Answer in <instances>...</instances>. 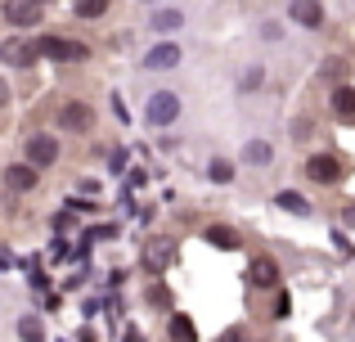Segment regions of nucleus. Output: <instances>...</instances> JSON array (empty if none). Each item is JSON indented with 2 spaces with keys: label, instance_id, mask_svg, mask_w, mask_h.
I'll return each mask as SVG.
<instances>
[{
  "label": "nucleus",
  "instance_id": "nucleus-1",
  "mask_svg": "<svg viewBox=\"0 0 355 342\" xmlns=\"http://www.w3.org/2000/svg\"><path fill=\"white\" fill-rule=\"evenodd\" d=\"M144 117L153 126H166V122H175L180 117V95L175 90H157V95H148V104H144Z\"/></svg>",
  "mask_w": 355,
  "mask_h": 342
},
{
  "label": "nucleus",
  "instance_id": "nucleus-2",
  "mask_svg": "<svg viewBox=\"0 0 355 342\" xmlns=\"http://www.w3.org/2000/svg\"><path fill=\"white\" fill-rule=\"evenodd\" d=\"M36 50H41V59H59V63L86 59V45H81V41H63V36H41Z\"/></svg>",
  "mask_w": 355,
  "mask_h": 342
},
{
  "label": "nucleus",
  "instance_id": "nucleus-3",
  "mask_svg": "<svg viewBox=\"0 0 355 342\" xmlns=\"http://www.w3.org/2000/svg\"><path fill=\"white\" fill-rule=\"evenodd\" d=\"M5 23L9 27H36L41 23V0H5Z\"/></svg>",
  "mask_w": 355,
  "mask_h": 342
},
{
  "label": "nucleus",
  "instance_id": "nucleus-4",
  "mask_svg": "<svg viewBox=\"0 0 355 342\" xmlns=\"http://www.w3.org/2000/svg\"><path fill=\"white\" fill-rule=\"evenodd\" d=\"M306 176H311L315 185H342V176H347V171H342V162H338V158L320 153V158L306 162Z\"/></svg>",
  "mask_w": 355,
  "mask_h": 342
},
{
  "label": "nucleus",
  "instance_id": "nucleus-5",
  "mask_svg": "<svg viewBox=\"0 0 355 342\" xmlns=\"http://www.w3.org/2000/svg\"><path fill=\"white\" fill-rule=\"evenodd\" d=\"M54 158H59V140H54V135H32V140H27V162H32V167H50Z\"/></svg>",
  "mask_w": 355,
  "mask_h": 342
},
{
  "label": "nucleus",
  "instance_id": "nucleus-6",
  "mask_svg": "<svg viewBox=\"0 0 355 342\" xmlns=\"http://www.w3.org/2000/svg\"><path fill=\"white\" fill-rule=\"evenodd\" d=\"M175 63H180V45H171V41L153 45V50L144 54V68L148 72H166V68H175Z\"/></svg>",
  "mask_w": 355,
  "mask_h": 342
},
{
  "label": "nucleus",
  "instance_id": "nucleus-7",
  "mask_svg": "<svg viewBox=\"0 0 355 342\" xmlns=\"http://www.w3.org/2000/svg\"><path fill=\"white\" fill-rule=\"evenodd\" d=\"M248 280L257 284V289H275V284H279V266H275V257H252Z\"/></svg>",
  "mask_w": 355,
  "mask_h": 342
},
{
  "label": "nucleus",
  "instance_id": "nucleus-8",
  "mask_svg": "<svg viewBox=\"0 0 355 342\" xmlns=\"http://www.w3.org/2000/svg\"><path fill=\"white\" fill-rule=\"evenodd\" d=\"M288 14H293V23H302V27H324V5L320 0H293Z\"/></svg>",
  "mask_w": 355,
  "mask_h": 342
},
{
  "label": "nucleus",
  "instance_id": "nucleus-9",
  "mask_svg": "<svg viewBox=\"0 0 355 342\" xmlns=\"http://www.w3.org/2000/svg\"><path fill=\"white\" fill-rule=\"evenodd\" d=\"M0 54H5V63H14V68H27V63L41 59L36 41H32V45H27V41H5V45H0Z\"/></svg>",
  "mask_w": 355,
  "mask_h": 342
},
{
  "label": "nucleus",
  "instance_id": "nucleus-10",
  "mask_svg": "<svg viewBox=\"0 0 355 342\" xmlns=\"http://www.w3.org/2000/svg\"><path fill=\"white\" fill-rule=\"evenodd\" d=\"M90 122H95V117H90L86 104H63L59 108V126L63 131H90Z\"/></svg>",
  "mask_w": 355,
  "mask_h": 342
},
{
  "label": "nucleus",
  "instance_id": "nucleus-11",
  "mask_svg": "<svg viewBox=\"0 0 355 342\" xmlns=\"http://www.w3.org/2000/svg\"><path fill=\"white\" fill-rule=\"evenodd\" d=\"M36 171H41V167H32V162H14V167L5 171L9 189H14V194H27V189H36Z\"/></svg>",
  "mask_w": 355,
  "mask_h": 342
},
{
  "label": "nucleus",
  "instance_id": "nucleus-12",
  "mask_svg": "<svg viewBox=\"0 0 355 342\" xmlns=\"http://www.w3.org/2000/svg\"><path fill=\"white\" fill-rule=\"evenodd\" d=\"M171 257H175L171 239H153V243H144V266H148V271H162V266H171Z\"/></svg>",
  "mask_w": 355,
  "mask_h": 342
},
{
  "label": "nucleus",
  "instance_id": "nucleus-13",
  "mask_svg": "<svg viewBox=\"0 0 355 342\" xmlns=\"http://www.w3.org/2000/svg\"><path fill=\"white\" fill-rule=\"evenodd\" d=\"M333 113H338L342 122H355V90L351 86H338V90H333Z\"/></svg>",
  "mask_w": 355,
  "mask_h": 342
},
{
  "label": "nucleus",
  "instance_id": "nucleus-14",
  "mask_svg": "<svg viewBox=\"0 0 355 342\" xmlns=\"http://www.w3.org/2000/svg\"><path fill=\"white\" fill-rule=\"evenodd\" d=\"M207 243L220 248V253H234V248H239V234H234L230 225H211V230H207Z\"/></svg>",
  "mask_w": 355,
  "mask_h": 342
},
{
  "label": "nucleus",
  "instance_id": "nucleus-15",
  "mask_svg": "<svg viewBox=\"0 0 355 342\" xmlns=\"http://www.w3.org/2000/svg\"><path fill=\"white\" fill-rule=\"evenodd\" d=\"M275 207H284V212H293V216H311V203L302 198V194H293V189H284L275 198Z\"/></svg>",
  "mask_w": 355,
  "mask_h": 342
},
{
  "label": "nucleus",
  "instance_id": "nucleus-16",
  "mask_svg": "<svg viewBox=\"0 0 355 342\" xmlns=\"http://www.w3.org/2000/svg\"><path fill=\"white\" fill-rule=\"evenodd\" d=\"M180 23H184V18H180V9H157V14L148 18V27H153V32H175Z\"/></svg>",
  "mask_w": 355,
  "mask_h": 342
},
{
  "label": "nucleus",
  "instance_id": "nucleus-17",
  "mask_svg": "<svg viewBox=\"0 0 355 342\" xmlns=\"http://www.w3.org/2000/svg\"><path fill=\"white\" fill-rule=\"evenodd\" d=\"M270 158H275V153H270L266 140H248V144H243V162H257V167H266Z\"/></svg>",
  "mask_w": 355,
  "mask_h": 342
},
{
  "label": "nucleus",
  "instance_id": "nucleus-18",
  "mask_svg": "<svg viewBox=\"0 0 355 342\" xmlns=\"http://www.w3.org/2000/svg\"><path fill=\"white\" fill-rule=\"evenodd\" d=\"M171 338L175 342H193V320L189 316H171Z\"/></svg>",
  "mask_w": 355,
  "mask_h": 342
},
{
  "label": "nucleus",
  "instance_id": "nucleus-19",
  "mask_svg": "<svg viewBox=\"0 0 355 342\" xmlns=\"http://www.w3.org/2000/svg\"><path fill=\"white\" fill-rule=\"evenodd\" d=\"M18 338H23V342H41V338H45V334H41V320L23 316V320H18Z\"/></svg>",
  "mask_w": 355,
  "mask_h": 342
},
{
  "label": "nucleus",
  "instance_id": "nucleus-20",
  "mask_svg": "<svg viewBox=\"0 0 355 342\" xmlns=\"http://www.w3.org/2000/svg\"><path fill=\"white\" fill-rule=\"evenodd\" d=\"M207 176H211V180H216V185H230V180H234V167H230L225 158H216V162H211V167H207Z\"/></svg>",
  "mask_w": 355,
  "mask_h": 342
},
{
  "label": "nucleus",
  "instance_id": "nucleus-21",
  "mask_svg": "<svg viewBox=\"0 0 355 342\" xmlns=\"http://www.w3.org/2000/svg\"><path fill=\"white\" fill-rule=\"evenodd\" d=\"M108 9V0H77V14L81 18H99Z\"/></svg>",
  "mask_w": 355,
  "mask_h": 342
},
{
  "label": "nucleus",
  "instance_id": "nucleus-22",
  "mask_svg": "<svg viewBox=\"0 0 355 342\" xmlns=\"http://www.w3.org/2000/svg\"><path fill=\"white\" fill-rule=\"evenodd\" d=\"M220 342H248V334H243V329H225V334H220Z\"/></svg>",
  "mask_w": 355,
  "mask_h": 342
},
{
  "label": "nucleus",
  "instance_id": "nucleus-23",
  "mask_svg": "<svg viewBox=\"0 0 355 342\" xmlns=\"http://www.w3.org/2000/svg\"><path fill=\"white\" fill-rule=\"evenodd\" d=\"M342 221H347V225L355 230V203H351V207H347V212H342Z\"/></svg>",
  "mask_w": 355,
  "mask_h": 342
},
{
  "label": "nucleus",
  "instance_id": "nucleus-24",
  "mask_svg": "<svg viewBox=\"0 0 355 342\" xmlns=\"http://www.w3.org/2000/svg\"><path fill=\"white\" fill-rule=\"evenodd\" d=\"M41 5H50V0H41Z\"/></svg>",
  "mask_w": 355,
  "mask_h": 342
}]
</instances>
